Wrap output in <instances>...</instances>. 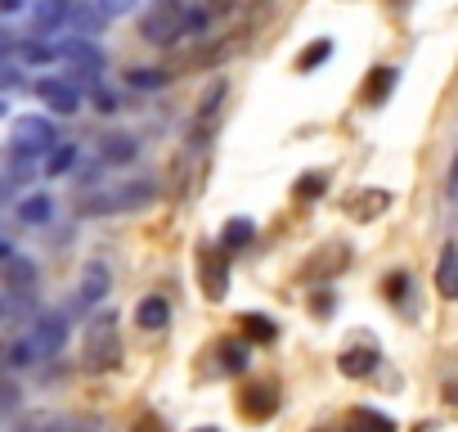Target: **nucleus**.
Segmentation results:
<instances>
[{"mask_svg":"<svg viewBox=\"0 0 458 432\" xmlns=\"http://www.w3.org/2000/svg\"><path fill=\"white\" fill-rule=\"evenodd\" d=\"M95 104H99V113H117V99L108 91H95Z\"/></svg>","mask_w":458,"mask_h":432,"instance_id":"36","label":"nucleus"},{"mask_svg":"<svg viewBox=\"0 0 458 432\" xmlns=\"http://www.w3.org/2000/svg\"><path fill=\"white\" fill-rule=\"evenodd\" d=\"M193 432H220V428H216V423H202V428H193Z\"/></svg>","mask_w":458,"mask_h":432,"instance_id":"42","label":"nucleus"},{"mask_svg":"<svg viewBox=\"0 0 458 432\" xmlns=\"http://www.w3.org/2000/svg\"><path fill=\"white\" fill-rule=\"evenodd\" d=\"M135 324L148 329V333L166 329V324H171V307H166V298H140V302H135Z\"/></svg>","mask_w":458,"mask_h":432,"instance_id":"14","label":"nucleus"},{"mask_svg":"<svg viewBox=\"0 0 458 432\" xmlns=\"http://www.w3.org/2000/svg\"><path fill=\"white\" fill-rule=\"evenodd\" d=\"M95 10H99L104 19H122V14L135 10V0H95Z\"/></svg>","mask_w":458,"mask_h":432,"instance_id":"32","label":"nucleus"},{"mask_svg":"<svg viewBox=\"0 0 458 432\" xmlns=\"http://www.w3.org/2000/svg\"><path fill=\"white\" fill-rule=\"evenodd\" d=\"M220 374H248V365H252V342L248 338H229V342H220Z\"/></svg>","mask_w":458,"mask_h":432,"instance_id":"13","label":"nucleus"},{"mask_svg":"<svg viewBox=\"0 0 458 432\" xmlns=\"http://www.w3.org/2000/svg\"><path fill=\"white\" fill-rule=\"evenodd\" d=\"M220 99H225V82H211V91L202 95V104H198V117H193V140L207 131V122L216 117V108H220Z\"/></svg>","mask_w":458,"mask_h":432,"instance_id":"23","label":"nucleus"},{"mask_svg":"<svg viewBox=\"0 0 458 432\" xmlns=\"http://www.w3.org/2000/svg\"><path fill=\"white\" fill-rule=\"evenodd\" d=\"M126 82H131L135 91H162V86L171 82V73H162V68H131Z\"/></svg>","mask_w":458,"mask_h":432,"instance_id":"26","label":"nucleus"},{"mask_svg":"<svg viewBox=\"0 0 458 432\" xmlns=\"http://www.w3.org/2000/svg\"><path fill=\"white\" fill-rule=\"evenodd\" d=\"M0 86H5V91L14 86V91H19V86H23V73H19V68H10V64H0Z\"/></svg>","mask_w":458,"mask_h":432,"instance_id":"35","label":"nucleus"},{"mask_svg":"<svg viewBox=\"0 0 458 432\" xmlns=\"http://www.w3.org/2000/svg\"><path fill=\"white\" fill-rule=\"evenodd\" d=\"M404 284H409V275H404V271L386 275V298H395V302H400V298H404Z\"/></svg>","mask_w":458,"mask_h":432,"instance_id":"34","label":"nucleus"},{"mask_svg":"<svg viewBox=\"0 0 458 432\" xmlns=\"http://www.w3.org/2000/svg\"><path fill=\"white\" fill-rule=\"evenodd\" d=\"M72 14H77V10H72V0H41V5L32 10V19H37V28H41V32L64 28Z\"/></svg>","mask_w":458,"mask_h":432,"instance_id":"18","label":"nucleus"},{"mask_svg":"<svg viewBox=\"0 0 458 432\" xmlns=\"http://www.w3.org/2000/svg\"><path fill=\"white\" fill-rule=\"evenodd\" d=\"M239 324H243V338H248V342L270 347V342L279 338V324H275L270 315H261V311H243V315H239Z\"/></svg>","mask_w":458,"mask_h":432,"instance_id":"20","label":"nucleus"},{"mask_svg":"<svg viewBox=\"0 0 458 432\" xmlns=\"http://www.w3.org/2000/svg\"><path fill=\"white\" fill-rule=\"evenodd\" d=\"M23 10V0H0V14H19Z\"/></svg>","mask_w":458,"mask_h":432,"instance_id":"40","label":"nucleus"},{"mask_svg":"<svg viewBox=\"0 0 458 432\" xmlns=\"http://www.w3.org/2000/svg\"><path fill=\"white\" fill-rule=\"evenodd\" d=\"M19 396H23V392H19L14 383H0V414L14 410V405H19Z\"/></svg>","mask_w":458,"mask_h":432,"instance_id":"33","label":"nucleus"},{"mask_svg":"<svg viewBox=\"0 0 458 432\" xmlns=\"http://www.w3.org/2000/svg\"><path fill=\"white\" fill-rule=\"evenodd\" d=\"M55 216V198L50 194H28L23 203H19V221L23 226H46Z\"/></svg>","mask_w":458,"mask_h":432,"instance_id":"21","label":"nucleus"},{"mask_svg":"<svg viewBox=\"0 0 458 432\" xmlns=\"http://www.w3.org/2000/svg\"><path fill=\"white\" fill-rule=\"evenodd\" d=\"M108 289H113L108 266H104V262H90V266L81 271V293H77V302H81V307H95V302L108 298Z\"/></svg>","mask_w":458,"mask_h":432,"instance_id":"11","label":"nucleus"},{"mask_svg":"<svg viewBox=\"0 0 458 432\" xmlns=\"http://www.w3.org/2000/svg\"><path fill=\"white\" fill-rule=\"evenodd\" d=\"M252 239H257V226L248 221V216H229L225 230H220V248H225V253H239V248H248Z\"/></svg>","mask_w":458,"mask_h":432,"instance_id":"17","label":"nucleus"},{"mask_svg":"<svg viewBox=\"0 0 458 432\" xmlns=\"http://www.w3.org/2000/svg\"><path fill=\"white\" fill-rule=\"evenodd\" d=\"M14 50H19V41L10 32H0V55H14Z\"/></svg>","mask_w":458,"mask_h":432,"instance_id":"38","label":"nucleus"},{"mask_svg":"<svg viewBox=\"0 0 458 432\" xmlns=\"http://www.w3.org/2000/svg\"><path fill=\"white\" fill-rule=\"evenodd\" d=\"M377 347L373 342H360V347H346L342 356H337V369L346 374V378H369L373 369H377Z\"/></svg>","mask_w":458,"mask_h":432,"instance_id":"9","label":"nucleus"},{"mask_svg":"<svg viewBox=\"0 0 458 432\" xmlns=\"http://www.w3.org/2000/svg\"><path fill=\"white\" fill-rule=\"evenodd\" d=\"M391 207V194L386 189H360L346 198V212L355 216V221H373V216H382Z\"/></svg>","mask_w":458,"mask_h":432,"instance_id":"12","label":"nucleus"},{"mask_svg":"<svg viewBox=\"0 0 458 432\" xmlns=\"http://www.w3.org/2000/svg\"><path fill=\"white\" fill-rule=\"evenodd\" d=\"M37 95H41V104H46V108H55V113H64V117L81 108V91H77V86H68V82H59V77L37 82Z\"/></svg>","mask_w":458,"mask_h":432,"instance_id":"8","label":"nucleus"},{"mask_svg":"<svg viewBox=\"0 0 458 432\" xmlns=\"http://www.w3.org/2000/svg\"><path fill=\"white\" fill-rule=\"evenodd\" d=\"M193 28H202V14L198 10H184V0H162V5L148 10L144 23H140L144 41H153V46H166V41L193 32Z\"/></svg>","mask_w":458,"mask_h":432,"instance_id":"2","label":"nucleus"},{"mask_svg":"<svg viewBox=\"0 0 458 432\" xmlns=\"http://www.w3.org/2000/svg\"><path fill=\"white\" fill-rule=\"evenodd\" d=\"M131 432H162V423H157V419H140Z\"/></svg>","mask_w":458,"mask_h":432,"instance_id":"39","label":"nucleus"},{"mask_svg":"<svg viewBox=\"0 0 458 432\" xmlns=\"http://www.w3.org/2000/svg\"><path fill=\"white\" fill-rule=\"evenodd\" d=\"M64 342H68V315H41V320L32 324V347H37L41 360H46V356H59Z\"/></svg>","mask_w":458,"mask_h":432,"instance_id":"7","label":"nucleus"},{"mask_svg":"<svg viewBox=\"0 0 458 432\" xmlns=\"http://www.w3.org/2000/svg\"><path fill=\"white\" fill-rule=\"evenodd\" d=\"M59 59L77 64L81 73H99V68H104V50H99V46H90L86 37H68V41L59 46Z\"/></svg>","mask_w":458,"mask_h":432,"instance_id":"10","label":"nucleus"},{"mask_svg":"<svg viewBox=\"0 0 458 432\" xmlns=\"http://www.w3.org/2000/svg\"><path fill=\"white\" fill-rule=\"evenodd\" d=\"M0 117H5V99H0Z\"/></svg>","mask_w":458,"mask_h":432,"instance_id":"43","label":"nucleus"},{"mask_svg":"<svg viewBox=\"0 0 458 432\" xmlns=\"http://www.w3.org/2000/svg\"><path fill=\"white\" fill-rule=\"evenodd\" d=\"M19 55H23V64H50V59H59V46H46V41H19Z\"/></svg>","mask_w":458,"mask_h":432,"instance_id":"28","label":"nucleus"},{"mask_svg":"<svg viewBox=\"0 0 458 432\" xmlns=\"http://www.w3.org/2000/svg\"><path fill=\"white\" fill-rule=\"evenodd\" d=\"M5 194H10V180H5V176H0V198H5Z\"/></svg>","mask_w":458,"mask_h":432,"instance_id":"41","label":"nucleus"},{"mask_svg":"<svg viewBox=\"0 0 458 432\" xmlns=\"http://www.w3.org/2000/svg\"><path fill=\"white\" fill-rule=\"evenodd\" d=\"M99 158L113 162V167H126V162L140 158V140H135V135H108V140L99 144Z\"/></svg>","mask_w":458,"mask_h":432,"instance_id":"19","label":"nucleus"},{"mask_svg":"<svg viewBox=\"0 0 458 432\" xmlns=\"http://www.w3.org/2000/svg\"><path fill=\"white\" fill-rule=\"evenodd\" d=\"M95 419H77V414H59V419H41V432H95Z\"/></svg>","mask_w":458,"mask_h":432,"instance_id":"27","label":"nucleus"},{"mask_svg":"<svg viewBox=\"0 0 458 432\" xmlns=\"http://www.w3.org/2000/svg\"><path fill=\"white\" fill-rule=\"evenodd\" d=\"M239 414H243L248 423L275 419V414H279V387H275V383H252V387L239 396Z\"/></svg>","mask_w":458,"mask_h":432,"instance_id":"6","label":"nucleus"},{"mask_svg":"<svg viewBox=\"0 0 458 432\" xmlns=\"http://www.w3.org/2000/svg\"><path fill=\"white\" fill-rule=\"evenodd\" d=\"M5 284H10L14 293H32V284H37V266H32L28 257H14V262L5 266Z\"/></svg>","mask_w":458,"mask_h":432,"instance_id":"24","label":"nucleus"},{"mask_svg":"<svg viewBox=\"0 0 458 432\" xmlns=\"http://www.w3.org/2000/svg\"><path fill=\"white\" fill-rule=\"evenodd\" d=\"M72 162H77V149H72V144H59V149H50V158H46V176H64V171H72Z\"/></svg>","mask_w":458,"mask_h":432,"instance_id":"29","label":"nucleus"},{"mask_svg":"<svg viewBox=\"0 0 458 432\" xmlns=\"http://www.w3.org/2000/svg\"><path fill=\"white\" fill-rule=\"evenodd\" d=\"M328 59H333V41L319 37V41H310V46L297 55V73H310V68H319V64H328Z\"/></svg>","mask_w":458,"mask_h":432,"instance_id":"25","label":"nucleus"},{"mask_svg":"<svg viewBox=\"0 0 458 432\" xmlns=\"http://www.w3.org/2000/svg\"><path fill=\"white\" fill-rule=\"evenodd\" d=\"M32 360H41V356H37V347H32V338H19V342L5 351V365H10V369H28Z\"/></svg>","mask_w":458,"mask_h":432,"instance_id":"30","label":"nucleus"},{"mask_svg":"<svg viewBox=\"0 0 458 432\" xmlns=\"http://www.w3.org/2000/svg\"><path fill=\"white\" fill-rule=\"evenodd\" d=\"M395 82H400V73L386 68V64H377V68L369 73V82H364V104H386L391 91H395Z\"/></svg>","mask_w":458,"mask_h":432,"instance_id":"16","label":"nucleus"},{"mask_svg":"<svg viewBox=\"0 0 458 432\" xmlns=\"http://www.w3.org/2000/svg\"><path fill=\"white\" fill-rule=\"evenodd\" d=\"M157 198L153 180H122L113 189H99L90 198H81V216H117V212H140Z\"/></svg>","mask_w":458,"mask_h":432,"instance_id":"1","label":"nucleus"},{"mask_svg":"<svg viewBox=\"0 0 458 432\" xmlns=\"http://www.w3.org/2000/svg\"><path fill=\"white\" fill-rule=\"evenodd\" d=\"M324 189H328V176H324V171H306L293 194H297V198H315V194H324Z\"/></svg>","mask_w":458,"mask_h":432,"instance_id":"31","label":"nucleus"},{"mask_svg":"<svg viewBox=\"0 0 458 432\" xmlns=\"http://www.w3.org/2000/svg\"><path fill=\"white\" fill-rule=\"evenodd\" d=\"M122 365V338H117V320L113 315H95L86 324V369L104 374Z\"/></svg>","mask_w":458,"mask_h":432,"instance_id":"3","label":"nucleus"},{"mask_svg":"<svg viewBox=\"0 0 458 432\" xmlns=\"http://www.w3.org/2000/svg\"><path fill=\"white\" fill-rule=\"evenodd\" d=\"M198 280H202V298L207 302H225V293H229V253L220 244L216 248H202Z\"/></svg>","mask_w":458,"mask_h":432,"instance_id":"5","label":"nucleus"},{"mask_svg":"<svg viewBox=\"0 0 458 432\" xmlns=\"http://www.w3.org/2000/svg\"><path fill=\"white\" fill-rule=\"evenodd\" d=\"M436 289H440V298L458 302V248H454V244L440 248V262H436Z\"/></svg>","mask_w":458,"mask_h":432,"instance_id":"15","label":"nucleus"},{"mask_svg":"<svg viewBox=\"0 0 458 432\" xmlns=\"http://www.w3.org/2000/svg\"><path fill=\"white\" fill-rule=\"evenodd\" d=\"M50 149H59V135H55V122L50 117H19L14 122V167L23 171L37 153L50 158Z\"/></svg>","mask_w":458,"mask_h":432,"instance_id":"4","label":"nucleus"},{"mask_svg":"<svg viewBox=\"0 0 458 432\" xmlns=\"http://www.w3.org/2000/svg\"><path fill=\"white\" fill-rule=\"evenodd\" d=\"M14 257H19V253H14V244H10V239H0V266H10Z\"/></svg>","mask_w":458,"mask_h":432,"instance_id":"37","label":"nucleus"},{"mask_svg":"<svg viewBox=\"0 0 458 432\" xmlns=\"http://www.w3.org/2000/svg\"><path fill=\"white\" fill-rule=\"evenodd\" d=\"M351 432H395V419H391V414H382V410L360 405V410L351 414Z\"/></svg>","mask_w":458,"mask_h":432,"instance_id":"22","label":"nucleus"}]
</instances>
